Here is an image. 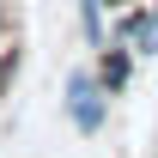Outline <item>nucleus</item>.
<instances>
[{"instance_id": "obj_1", "label": "nucleus", "mask_w": 158, "mask_h": 158, "mask_svg": "<svg viewBox=\"0 0 158 158\" xmlns=\"http://www.w3.org/2000/svg\"><path fill=\"white\" fill-rule=\"evenodd\" d=\"M67 116H73L79 134H98L103 122H110V85H103L98 73L73 67V73H67Z\"/></svg>"}, {"instance_id": "obj_2", "label": "nucleus", "mask_w": 158, "mask_h": 158, "mask_svg": "<svg viewBox=\"0 0 158 158\" xmlns=\"http://www.w3.org/2000/svg\"><path fill=\"white\" fill-rule=\"evenodd\" d=\"M122 43H134L140 55H158V6L152 12H128L122 19Z\"/></svg>"}, {"instance_id": "obj_3", "label": "nucleus", "mask_w": 158, "mask_h": 158, "mask_svg": "<svg viewBox=\"0 0 158 158\" xmlns=\"http://www.w3.org/2000/svg\"><path fill=\"white\" fill-rule=\"evenodd\" d=\"M79 24H85V43H91V49H110V31H103V0H79Z\"/></svg>"}, {"instance_id": "obj_4", "label": "nucleus", "mask_w": 158, "mask_h": 158, "mask_svg": "<svg viewBox=\"0 0 158 158\" xmlns=\"http://www.w3.org/2000/svg\"><path fill=\"white\" fill-rule=\"evenodd\" d=\"M98 79L110 85V91H122V85H128V49H110L103 67H98Z\"/></svg>"}, {"instance_id": "obj_5", "label": "nucleus", "mask_w": 158, "mask_h": 158, "mask_svg": "<svg viewBox=\"0 0 158 158\" xmlns=\"http://www.w3.org/2000/svg\"><path fill=\"white\" fill-rule=\"evenodd\" d=\"M103 6H134V0H103Z\"/></svg>"}]
</instances>
